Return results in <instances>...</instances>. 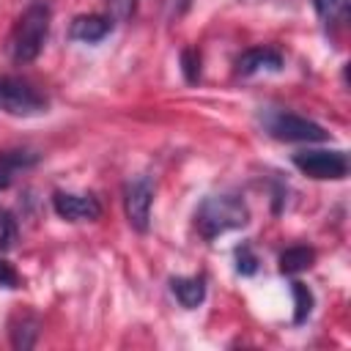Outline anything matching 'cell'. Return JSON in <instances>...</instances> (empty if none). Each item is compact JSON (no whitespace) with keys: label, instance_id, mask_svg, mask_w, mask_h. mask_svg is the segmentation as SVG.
Listing matches in <instances>:
<instances>
[{"label":"cell","instance_id":"2e32d148","mask_svg":"<svg viewBox=\"0 0 351 351\" xmlns=\"http://www.w3.org/2000/svg\"><path fill=\"white\" fill-rule=\"evenodd\" d=\"M16 236H19V228H16L14 214L5 211V208H0V252L11 250L14 241H16Z\"/></svg>","mask_w":351,"mask_h":351},{"label":"cell","instance_id":"ac0fdd59","mask_svg":"<svg viewBox=\"0 0 351 351\" xmlns=\"http://www.w3.org/2000/svg\"><path fill=\"white\" fill-rule=\"evenodd\" d=\"M236 271L244 274V277H250V274L258 271V258H255V252H252L247 244L236 250Z\"/></svg>","mask_w":351,"mask_h":351},{"label":"cell","instance_id":"5bb4252c","mask_svg":"<svg viewBox=\"0 0 351 351\" xmlns=\"http://www.w3.org/2000/svg\"><path fill=\"white\" fill-rule=\"evenodd\" d=\"M315 261V252L310 247H288L280 255V271L282 274H299L304 269H310Z\"/></svg>","mask_w":351,"mask_h":351},{"label":"cell","instance_id":"e0dca14e","mask_svg":"<svg viewBox=\"0 0 351 351\" xmlns=\"http://www.w3.org/2000/svg\"><path fill=\"white\" fill-rule=\"evenodd\" d=\"M181 71H184L186 82H197V77H200V55H197V49L186 47L181 52Z\"/></svg>","mask_w":351,"mask_h":351},{"label":"cell","instance_id":"9c48e42d","mask_svg":"<svg viewBox=\"0 0 351 351\" xmlns=\"http://www.w3.org/2000/svg\"><path fill=\"white\" fill-rule=\"evenodd\" d=\"M112 30V16L107 14H82L71 22L69 27V38L74 41H85V44H96L104 36H110Z\"/></svg>","mask_w":351,"mask_h":351},{"label":"cell","instance_id":"3957f363","mask_svg":"<svg viewBox=\"0 0 351 351\" xmlns=\"http://www.w3.org/2000/svg\"><path fill=\"white\" fill-rule=\"evenodd\" d=\"M0 110L19 118L41 115L47 110V96L22 77L0 74Z\"/></svg>","mask_w":351,"mask_h":351},{"label":"cell","instance_id":"7c38bea8","mask_svg":"<svg viewBox=\"0 0 351 351\" xmlns=\"http://www.w3.org/2000/svg\"><path fill=\"white\" fill-rule=\"evenodd\" d=\"M11 346L14 348H33L36 346V337H38V318L33 313H19L14 321H11Z\"/></svg>","mask_w":351,"mask_h":351},{"label":"cell","instance_id":"277c9868","mask_svg":"<svg viewBox=\"0 0 351 351\" xmlns=\"http://www.w3.org/2000/svg\"><path fill=\"white\" fill-rule=\"evenodd\" d=\"M263 126L274 140H285V143H321L329 137L324 126H318L315 121L296 112H282V110L266 112Z\"/></svg>","mask_w":351,"mask_h":351},{"label":"cell","instance_id":"52a82bcc","mask_svg":"<svg viewBox=\"0 0 351 351\" xmlns=\"http://www.w3.org/2000/svg\"><path fill=\"white\" fill-rule=\"evenodd\" d=\"M52 208L58 217L69 222H93L101 217V203L93 195H77V192H55Z\"/></svg>","mask_w":351,"mask_h":351},{"label":"cell","instance_id":"9a60e30c","mask_svg":"<svg viewBox=\"0 0 351 351\" xmlns=\"http://www.w3.org/2000/svg\"><path fill=\"white\" fill-rule=\"evenodd\" d=\"M291 293H293V324H304L307 315L313 313V293L304 282H291Z\"/></svg>","mask_w":351,"mask_h":351},{"label":"cell","instance_id":"4fadbf2b","mask_svg":"<svg viewBox=\"0 0 351 351\" xmlns=\"http://www.w3.org/2000/svg\"><path fill=\"white\" fill-rule=\"evenodd\" d=\"M313 8L318 14V19L329 27H337L348 19V8H351V0H313Z\"/></svg>","mask_w":351,"mask_h":351},{"label":"cell","instance_id":"6da1fadb","mask_svg":"<svg viewBox=\"0 0 351 351\" xmlns=\"http://www.w3.org/2000/svg\"><path fill=\"white\" fill-rule=\"evenodd\" d=\"M49 19H52V11L47 3H33L11 27V36H8V58L14 63H30L41 55L44 49V41L49 36Z\"/></svg>","mask_w":351,"mask_h":351},{"label":"cell","instance_id":"5b68a950","mask_svg":"<svg viewBox=\"0 0 351 351\" xmlns=\"http://www.w3.org/2000/svg\"><path fill=\"white\" fill-rule=\"evenodd\" d=\"M293 165L318 181H340L348 176V156L346 151H299L293 154Z\"/></svg>","mask_w":351,"mask_h":351},{"label":"cell","instance_id":"7a4b0ae2","mask_svg":"<svg viewBox=\"0 0 351 351\" xmlns=\"http://www.w3.org/2000/svg\"><path fill=\"white\" fill-rule=\"evenodd\" d=\"M247 219H250V211L239 195H211L195 211V228L206 241H211L228 230L244 228Z\"/></svg>","mask_w":351,"mask_h":351},{"label":"cell","instance_id":"8992f818","mask_svg":"<svg viewBox=\"0 0 351 351\" xmlns=\"http://www.w3.org/2000/svg\"><path fill=\"white\" fill-rule=\"evenodd\" d=\"M151 203H154V184L148 176H137L123 186V211L129 225L137 233H145L151 225Z\"/></svg>","mask_w":351,"mask_h":351},{"label":"cell","instance_id":"44dd1931","mask_svg":"<svg viewBox=\"0 0 351 351\" xmlns=\"http://www.w3.org/2000/svg\"><path fill=\"white\" fill-rule=\"evenodd\" d=\"M189 3H192V0H167V14H170V19L184 16V11L189 8Z\"/></svg>","mask_w":351,"mask_h":351},{"label":"cell","instance_id":"ffe728a7","mask_svg":"<svg viewBox=\"0 0 351 351\" xmlns=\"http://www.w3.org/2000/svg\"><path fill=\"white\" fill-rule=\"evenodd\" d=\"M19 274H16V269L11 266V263H5V261H0V288H19Z\"/></svg>","mask_w":351,"mask_h":351},{"label":"cell","instance_id":"d6986e66","mask_svg":"<svg viewBox=\"0 0 351 351\" xmlns=\"http://www.w3.org/2000/svg\"><path fill=\"white\" fill-rule=\"evenodd\" d=\"M107 3V8H110V16L112 19H129L132 14H134V8H137V0H104Z\"/></svg>","mask_w":351,"mask_h":351},{"label":"cell","instance_id":"30bf717a","mask_svg":"<svg viewBox=\"0 0 351 351\" xmlns=\"http://www.w3.org/2000/svg\"><path fill=\"white\" fill-rule=\"evenodd\" d=\"M38 162V154L30 148H8L0 151V189L11 186L16 181V176H22L25 170H30Z\"/></svg>","mask_w":351,"mask_h":351},{"label":"cell","instance_id":"8fae6325","mask_svg":"<svg viewBox=\"0 0 351 351\" xmlns=\"http://www.w3.org/2000/svg\"><path fill=\"white\" fill-rule=\"evenodd\" d=\"M170 288L176 293V299L181 302V307L192 310L206 299V280L203 277H173Z\"/></svg>","mask_w":351,"mask_h":351},{"label":"cell","instance_id":"ba28073f","mask_svg":"<svg viewBox=\"0 0 351 351\" xmlns=\"http://www.w3.org/2000/svg\"><path fill=\"white\" fill-rule=\"evenodd\" d=\"M280 69H282V55L274 47H252L241 52V58L236 60V71L241 77H252L258 71H280Z\"/></svg>","mask_w":351,"mask_h":351}]
</instances>
